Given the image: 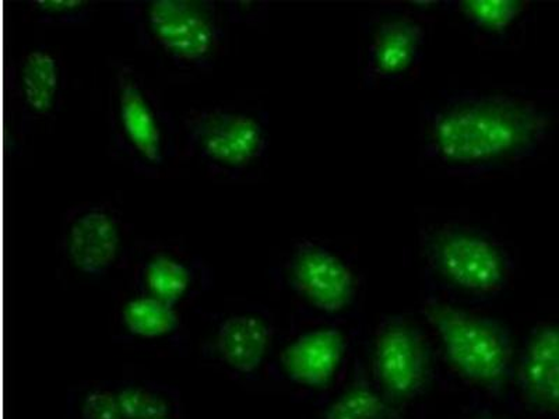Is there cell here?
<instances>
[{
	"label": "cell",
	"instance_id": "6da1fadb",
	"mask_svg": "<svg viewBox=\"0 0 559 419\" xmlns=\"http://www.w3.org/2000/svg\"><path fill=\"white\" fill-rule=\"evenodd\" d=\"M550 117L536 103L506 93H452L423 115V154L456 177H478L536 156Z\"/></svg>",
	"mask_w": 559,
	"mask_h": 419
},
{
	"label": "cell",
	"instance_id": "7a4b0ae2",
	"mask_svg": "<svg viewBox=\"0 0 559 419\" xmlns=\"http://www.w3.org/2000/svg\"><path fill=\"white\" fill-rule=\"evenodd\" d=\"M138 43L179 72L213 69L226 48L222 10L207 0H140L122 8Z\"/></svg>",
	"mask_w": 559,
	"mask_h": 419
},
{
	"label": "cell",
	"instance_id": "3957f363",
	"mask_svg": "<svg viewBox=\"0 0 559 419\" xmlns=\"http://www.w3.org/2000/svg\"><path fill=\"white\" fill-rule=\"evenodd\" d=\"M108 131L114 152L144 177H159L178 156V128L173 113L129 63L114 67Z\"/></svg>",
	"mask_w": 559,
	"mask_h": 419
},
{
	"label": "cell",
	"instance_id": "277c9868",
	"mask_svg": "<svg viewBox=\"0 0 559 419\" xmlns=\"http://www.w3.org/2000/svg\"><path fill=\"white\" fill-rule=\"evenodd\" d=\"M267 113L252 107L214 105L183 118V149L214 177L245 179L266 163Z\"/></svg>",
	"mask_w": 559,
	"mask_h": 419
},
{
	"label": "cell",
	"instance_id": "5b68a950",
	"mask_svg": "<svg viewBox=\"0 0 559 419\" xmlns=\"http://www.w3.org/2000/svg\"><path fill=\"white\" fill-rule=\"evenodd\" d=\"M423 311L459 375L486 387L506 381L512 344L501 324L439 299H429Z\"/></svg>",
	"mask_w": 559,
	"mask_h": 419
},
{
	"label": "cell",
	"instance_id": "8992f818",
	"mask_svg": "<svg viewBox=\"0 0 559 419\" xmlns=\"http://www.w3.org/2000/svg\"><path fill=\"white\" fill-rule=\"evenodd\" d=\"M429 267L457 291L491 297L507 287L511 261L496 239L478 229L441 224L421 232Z\"/></svg>",
	"mask_w": 559,
	"mask_h": 419
},
{
	"label": "cell",
	"instance_id": "52a82bcc",
	"mask_svg": "<svg viewBox=\"0 0 559 419\" xmlns=\"http://www.w3.org/2000/svg\"><path fill=\"white\" fill-rule=\"evenodd\" d=\"M59 251L68 271L87 279L107 277L128 253L122 214L107 203H84L62 219Z\"/></svg>",
	"mask_w": 559,
	"mask_h": 419
},
{
	"label": "cell",
	"instance_id": "ba28073f",
	"mask_svg": "<svg viewBox=\"0 0 559 419\" xmlns=\"http://www.w3.org/2000/svg\"><path fill=\"white\" fill-rule=\"evenodd\" d=\"M283 274L289 289L318 312L346 311L356 299V276L346 261L312 239L293 244Z\"/></svg>",
	"mask_w": 559,
	"mask_h": 419
},
{
	"label": "cell",
	"instance_id": "9c48e42d",
	"mask_svg": "<svg viewBox=\"0 0 559 419\" xmlns=\"http://www.w3.org/2000/svg\"><path fill=\"white\" fill-rule=\"evenodd\" d=\"M67 72L61 55L48 45L24 49L13 64L12 104L20 137L61 111Z\"/></svg>",
	"mask_w": 559,
	"mask_h": 419
},
{
	"label": "cell",
	"instance_id": "30bf717a",
	"mask_svg": "<svg viewBox=\"0 0 559 419\" xmlns=\"http://www.w3.org/2000/svg\"><path fill=\"white\" fill-rule=\"evenodd\" d=\"M212 286L207 264L179 244L150 242L134 261V291L179 307Z\"/></svg>",
	"mask_w": 559,
	"mask_h": 419
},
{
	"label": "cell",
	"instance_id": "8fae6325",
	"mask_svg": "<svg viewBox=\"0 0 559 419\" xmlns=\"http://www.w3.org/2000/svg\"><path fill=\"white\" fill-rule=\"evenodd\" d=\"M274 328L259 309L238 308L213 319L206 354L224 371L238 379L257 378L273 346Z\"/></svg>",
	"mask_w": 559,
	"mask_h": 419
},
{
	"label": "cell",
	"instance_id": "7c38bea8",
	"mask_svg": "<svg viewBox=\"0 0 559 419\" xmlns=\"http://www.w3.org/2000/svg\"><path fill=\"white\" fill-rule=\"evenodd\" d=\"M373 366L386 396L394 400L417 396L426 386L429 367L421 334L403 319L383 322L377 332Z\"/></svg>",
	"mask_w": 559,
	"mask_h": 419
},
{
	"label": "cell",
	"instance_id": "4fadbf2b",
	"mask_svg": "<svg viewBox=\"0 0 559 419\" xmlns=\"http://www.w3.org/2000/svg\"><path fill=\"white\" fill-rule=\"evenodd\" d=\"M427 32L412 14H388L369 35L364 80L367 84L396 82L411 73L423 57Z\"/></svg>",
	"mask_w": 559,
	"mask_h": 419
},
{
	"label": "cell",
	"instance_id": "5bb4252c",
	"mask_svg": "<svg viewBox=\"0 0 559 419\" xmlns=\"http://www.w3.org/2000/svg\"><path fill=\"white\" fill-rule=\"evenodd\" d=\"M346 354V338L336 327L321 326L298 334L280 352L284 378L299 387L321 388L336 376Z\"/></svg>",
	"mask_w": 559,
	"mask_h": 419
},
{
	"label": "cell",
	"instance_id": "9a60e30c",
	"mask_svg": "<svg viewBox=\"0 0 559 419\" xmlns=\"http://www.w3.org/2000/svg\"><path fill=\"white\" fill-rule=\"evenodd\" d=\"M521 378L528 396L559 411V326H544L524 348Z\"/></svg>",
	"mask_w": 559,
	"mask_h": 419
},
{
	"label": "cell",
	"instance_id": "2e32d148",
	"mask_svg": "<svg viewBox=\"0 0 559 419\" xmlns=\"http://www.w3.org/2000/svg\"><path fill=\"white\" fill-rule=\"evenodd\" d=\"M178 308L134 291L118 309L119 331L128 340L173 342L182 331V318Z\"/></svg>",
	"mask_w": 559,
	"mask_h": 419
},
{
	"label": "cell",
	"instance_id": "e0dca14e",
	"mask_svg": "<svg viewBox=\"0 0 559 419\" xmlns=\"http://www.w3.org/2000/svg\"><path fill=\"white\" fill-rule=\"evenodd\" d=\"M452 4L474 33L492 39L511 33L528 10V3L522 0H462Z\"/></svg>",
	"mask_w": 559,
	"mask_h": 419
},
{
	"label": "cell",
	"instance_id": "ac0fdd59",
	"mask_svg": "<svg viewBox=\"0 0 559 419\" xmlns=\"http://www.w3.org/2000/svg\"><path fill=\"white\" fill-rule=\"evenodd\" d=\"M124 419L179 416V394L167 384L148 381L121 382L117 386Z\"/></svg>",
	"mask_w": 559,
	"mask_h": 419
},
{
	"label": "cell",
	"instance_id": "d6986e66",
	"mask_svg": "<svg viewBox=\"0 0 559 419\" xmlns=\"http://www.w3.org/2000/svg\"><path fill=\"white\" fill-rule=\"evenodd\" d=\"M323 419H391V408L381 393L353 386L329 404Z\"/></svg>",
	"mask_w": 559,
	"mask_h": 419
},
{
	"label": "cell",
	"instance_id": "ffe728a7",
	"mask_svg": "<svg viewBox=\"0 0 559 419\" xmlns=\"http://www.w3.org/2000/svg\"><path fill=\"white\" fill-rule=\"evenodd\" d=\"M29 14L39 24L49 27H82L93 19L96 7L90 0H34Z\"/></svg>",
	"mask_w": 559,
	"mask_h": 419
},
{
	"label": "cell",
	"instance_id": "44dd1931",
	"mask_svg": "<svg viewBox=\"0 0 559 419\" xmlns=\"http://www.w3.org/2000/svg\"><path fill=\"white\" fill-rule=\"evenodd\" d=\"M74 406L78 419H124L117 386H88L80 393Z\"/></svg>",
	"mask_w": 559,
	"mask_h": 419
},
{
	"label": "cell",
	"instance_id": "7402d4cb",
	"mask_svg": "<svg viewBox=\"0 0 559 419\" xmlns=\"http://www.w3.org/2000/svg\"><path fill=\"white\" fill-rule=\"evenodd\" d=\"M266 2H224V12L228 22L239 24H258L266 20Z\"/></svg>",
	"mask_w": 559,
	"mask_h": 419
},
{
	"label": "cell",
	"instance_id": "603a6c76",
	"mask_svg": "<svg viewBox=\"0 0 559 419\" xmlns=\"http://www.w3.org/2000/svg\"><path fill=\"white\" fill-rule=\"evenodd\" d=\"M154 419H182V418H181V416H173V417L154 418Z\"/></svg>",
	"mask_w": 559,
	"mask_h": 419
}]
</instances>
